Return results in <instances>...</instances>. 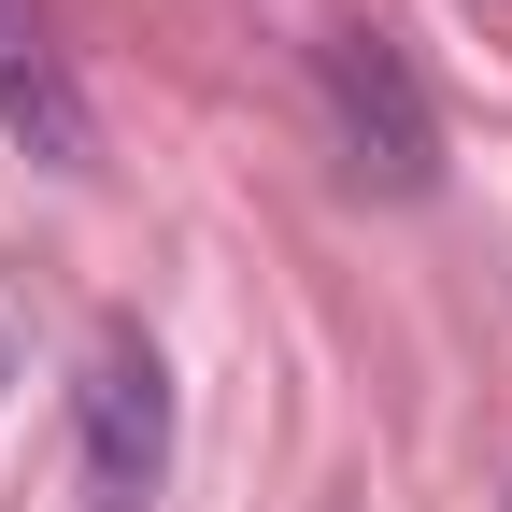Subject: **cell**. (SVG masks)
Instances as JSON below:
<instances>
[{"label":"cell","instance_id":"6da1fadb","mask_svg":"<svg viewBox=\"0 0 512 512\" xmlns=\"http://www.w3.org/2000/svg\"><path fill=\"white\" fill-rule=\"evenodd\" d=\"M313 86H328V128H342V171L356 185H384V200H427V185H441V114H427L413 57L384 29H328Z\"/></svg>","mask_w":512,"mask_h":512},{"label":"cell","instance_id":"7a4b0ae2","mask_svg":"<svg viewBox=\"0 0 512 512\" xmlns=\"http://www.w3.org/2000/svg\"><path fill=\"white\" fill-rule=\"evenodd\" d=\"M157 470H171V370L143 342H100V370H86V498L143 512Z\"/></svg>","mask_w":512,"mask_h":512},{"label":"cell","instance_id":"3957f363","mask_svg":"<svg viewBox=\"0 0 512 512\" xmlns=\"http://www.w3.org/2000/svg\"><path fill=\"white\" fill-rule=\"evenodd\" d=\"M0 128L57 171V185H86L100 171V114H86V86H72V57L43 43V15L29 0H0Z\"/></svg>","mask_w":512,"mask_h":512}]
</instances>
